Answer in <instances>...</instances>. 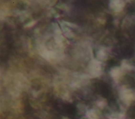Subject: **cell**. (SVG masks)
<instances>
[{
    "instance_id": "6da1fadb",
    "label": "cell",
    "mask_w": 135,
    "mask_h": 119,
    "mask_svg": "<svg viewBox=\"0 0 135 119\" xmlns=\"http://www.w3.org/2000/svg\"><path fill=\"white\" fill-rule=\"evenodd\" d=\"M89 68H90V70L92 74L96 76H98V74H99L101 70L100 63L98 61L93 60L90 62Z\"/></svg>"
},
{
    "instance_id": "7a4b0ae2",
    "label": "cell",
    "mask_w": 135,
    "mask_h": 119,
    "mask_svg": "<svg viewBox=\"0 0 135 119\" xmlns=\"http://www.w3.org/2000/svg\"><path fill=\"white\" fill-rule=\"evenodd\" d=\"M97 55H98V57L99 59H100L101 60L103 59L106 55L105 53H104V52L103 50H101L99 51L98 52Z\"/></svg>"
},
{
    "instance_id": "3957f363",
    "label": "cell",
    "mask_w": 135,
    "mask_h": 119,
    "mask_svg": "<svg viewBox=\"0 0 135 119\" xmlns=\"http://www.w3.org/2000/svg\"><path fill=\"white\" fill-rule=\"evenodd\" d=\"M65 24H67V25H68L69 26H72V27H75V26H76V25L75 24H71V23H69V22H65Z\"/></svg>"
}]
</instances>
